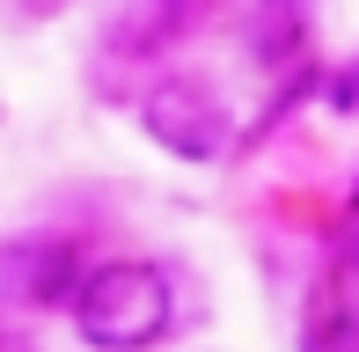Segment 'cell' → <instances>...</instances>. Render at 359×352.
<instances>
[{
	"instance_id": "obj_6",
	"label": "cell",
	"mask_w": 359,
	"mask_h": 352,
	"mask_svg": "<svg viewBox=\"0 0 359 352\" xmlns=\"http://www.w3.org/2000/svg\"><path fill=\"white\" fill-rule=\"evenodd\" d=\"M337 264L359 279V205H352V220H345V235H337Z\"/></svg>"
},
{
	"instance_id": "obj_5",
	"label": "cell",
	"mask_w": 359,
	"mask_h": 352,
	"mask_svg": "<svg viewBox=\"0 0 359 352\" xmlns=\"http://www.w3.org/2000/svg\"><path fill=\"white\" fill-rule=\"evenodd\" d=\"M301 352H359V309L352 301H316L301 323Z\"/></svg>"
},
{
	"instance_id": "obj_1",
	"label": "cell",
	"mask_w": 359,
	"mask_h": 352,
	"mask_svg": "<svg viewBox=\"0 0 359 352\" xmlns=\"http://www.w3.org/2000/svg\"><path fill=\"white\" fill-rule=\"evenodd\" d=\"M67 316L88 352H154L176 323V286L154 257H110V264H88Z\"/></svg>"
},
{
	"instance_id": "obj_8",
	"label": "cell",
	"mask_w": 359,
	"mask_h": 352,
	"mask_svg": "<svg viewBox=\"0 0 359 352\" xmlns=\"http://www.w3.org/2000/svg\"><path fill=\"white\" fill-rule=\"evenodd\" d=\"M0 125H8V103H0Z\"/></svg>"
},
{
	"instance_id": "obj_9",
	"label": "cell",
	"mask_w": 359,
	"mask_h": 352,
	"mask_svg": "<svg viewBox=\"0 0 359 352\" xmlns=\"http://www.w3.org/2000/svg\"><path fill=\"white\" fill-rule=\"evenodd\" d=\"M352 205H359V198H352Z\"/></svg>"
},
{
	"instance_id": "obj_7",
	"label": "cell",
	"mask_w": 359,
	"mask_h": 352,
	"mask_svg": "<svg viewBox=\"0 0 359 352\" xmlns=\"http://www.w3.org/2000/svg\"><path fill=\"white\" fill-rule=\"evenodd\" d=\"M74 0H15V15H22V22H52V15H67Z\"/></svg>"
},
{
	"instance_id": "obj_3",
	"label": "cell",
	"mask_w": 359,
	"mask_h": 352,
	"mask_svg": "<svg viewBox=\"0 0 359 352\" xmlns=\"http://www.w3.org/2000/svg\"><path fill=\"white\" fill-rule=\"evenodd\" d=\"M81 279H88V257L59 228H22L0 243V301H15V309H37V316L74 309Z\"/></svg>"
},
{
	"instance_id": "obj_2",
	"label": "cell",
	"mask_w": 359,
	"mask_h": 352,
	"mask_svg": "<svg viewBox=\"0 0 359 352\" xmlns=\"http://www.w3.org/2000/svg\"><path fill=\"white\" fill-rule=\"evenodd\" d=\"M140 133L154 140L169 162H220L227 147H235V110L213 95V81H198V74H161V81L140 88Z\"/></svg>"
},
{
	"instance_id": "obj_4",
	"label": "cell",
	"mask_w": 359,
	"mask_h": 352,
	"mask_svg": "<svg viewBox=\"0 0 359 352\" xmlns=\"http://www.w3.org/2000/svg\"><path fill=\"white\" fill-rule=\"evenodd\" d=\"M198 22V0H110L103 22V52L125 59V67H147L169 44H184V29Z\"/></svg>"
}]
</instances>
